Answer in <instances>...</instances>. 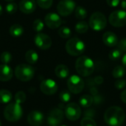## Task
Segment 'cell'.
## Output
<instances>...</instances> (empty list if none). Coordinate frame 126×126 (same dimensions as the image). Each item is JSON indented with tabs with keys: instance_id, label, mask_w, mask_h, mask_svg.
<instances>
[{
	"instance_id": "6da1fadb",
	"label": "cell",
	"mask_w": 126,
	"mask_h": 126,
	"mask_svg": "<svg viewBox=\"0 0 126 126\" xmlns=\"http://www.w3.org/2000/svg\"><path fill=\"white\" fill-rule=\"evenodd\" d=\"M126 119V114L123 109L118 106L109 108L104 114L105 122L109 126H121Z\"/></svg>"
},
{
	"instance_id": "7a4b0ae2",
	"label": "cell",
	"mask_w": 126,
	"mask_h": 126,
	"mask_svg": "<svg viewBox=\"0 0 126 126\" xmlns=\"http://www.w3.org/2000/svg\"><path fill=\"white\" fill-rule=\"evenodd\" d=\"M75 69L80 76L88 77L94 72V63L89 57L83 55L77 59L75 62Z\"/></svg>"
},
{
	"instance_id": "3957f363",
	"label": "cell",
	"mask_w": 126,
	"mask_h": 126,
	"mask_svg": "<svg viewBox=\"0 0 126 126\" xmlns=\"http://www.w3.org/2000/svg\"><path fill=\"white\" fill-rule=\"evenodd\" d=\"M23 114V109L21 106V104H18L16 102L10 103L5 107L4 111V118L11 123H16L18 121Z\"/></svg>"
},
{
	"instance_id": "277c9868",
	"label": "cell",
	"mask_w": 126,
	"mask_h": 126,
	"mask_svg": "<svg viewBox=\"0 0 126 126\" xmlns=\"http://www.w3.org/2000/svg\"><path fill=\"white\" fill-rule=\"evenodd\" d=\"M66 51L72 56H79L86 50L84 42L78 38H72L66 44Z\"/></svg>"
},
{
	"instance_id": "5b68a950",
	"label": "cell",
	"mask_w": 126,
	"mask_h": 126,
	"mask_svg": "<svg viewBox=\"0 0 126 126\" xmlns=\"http://www.w3.org/2000/svg\"><path fill=\"white\" fill-rule=\"evenodd\" d=\"M35 75V69L28 64L21 63L18 65L15 69V75L16 78L21 81L27 82L34 77Z\"/></svg>"
},
{
	"instance_id": "8992f818",
	"label": "cell",
	"mask_w": 126,
	"mask_h": 126,
	"mask_svg": "<svg viewBox=\"0 0 126 126\" xmlns=\"http://www.w3.org/2000/svg\"><path fill=\"white\" fill-rule=\"evenodd\" d=\"M89 25L94 31H101L107 25V18L103 13L94 12L89 18Z\"/></svg>"
},
{
	"instance_id": "52a82bcc",
	"label": "cell",
	"mask_w": 126,
	"mask_h": 126,
	"mask_svg": "<svg viewBox=\"0 0 126 126\" xmlns=\"http://www.w3.org/2000/svg\"><path fill=\"white\" fill-rule=\"evenodd\" d=\"M67 86L69 91L73 94H79L84 89V81L78 75H73L69 78L67 80Z\"/></svg>"
},
{
	"instance_id": "ba28073f",
	"label": "cell",
	"mask_w": 126,
	"mask_h": 126,
	"mask_svg": "<svg viewBox=\"0 0 126 126\" xmlns=\"http://www.w3.org/2000/svg\"><path fill=\"white\" fill-rule=\"evenodd\" d=\"M109 23L114 27H122L126 25V11L118 10L112 12L109 18Z\"/></svg>"
},
{
	"instance_id": "9c48e42d",
	"label": "cell",
	"mask_w": 126,
	"mask_h": 126,
	"mask_svg": "<svg viewBox=\"0 0 126 126\" xmlns=\"http://www.w3.org/2000/svg\"><path fill=\"white\" fill-rule=\"evenodd\" d=\"M76 4L73 0H61L57 6V11L62 16H68L75 10Z\"/></svg>"
},
{
	"instance_id": "30bf717a",
	"label": "cell",
	"mask_w": 126,
	"mask_h": 126,
	"mask_svg": "<svg viewBox=\"0 0 126 126\" xmlns=\"http://www.w3.org/2000/svg\"><path fill=\"white\" fill-rule=\"evenodd\" d=\"M64 114L60 109H52L47 117V123L49 126H60L63 120Z\"/></svg>"
},
{
	"instance_id": "8fae6325",
	"label": "cell",
	"mask_w": 126,
	"mask_h": 126,
	"mask_svg": "<svg viewBox=\"0 0 126 126\" xmlns=\"http://www.w3.org/2000/svg\"><path fill=\"white\" fill-rule=\"evenodd\" d=\"M80 115L81 109L79 105L75 103H70L66 105L65 108V116L68 120L75 121L80 118Z\"/></svg>"
},
{
	"instance_id": "7c38bea8",
	"label": "cell",
	"mask_w": 126,
	"mask_h": 126,
	"mask_svg": "<svg viewBox=\"0 0 126 126\" xmlns=\"http://www.w3.org/2000/svg\"><path fill=\"white\" fill-rule=\"evenodd\" d=\"M34 42L37 47L43 50L48 49L52 46V40L50 37L48 35L42 32H38L35 36Z\"/></svg>"
},
{
	"instance_id": "4fadbf2b",
	"label": "cell",
	"mask_w": 126,
	"mask_h": 126,
	"mask_svg": "<svg viewBox=\"0 0 126 126\" xmlns=\"http://www.w3.org/2000/svg\"><path fill=\"white\" fill-rule=\"evenodd\" d=\"M40 89L42 93L47 95H52L58 91V85L52 79H45L41 83Z\"/></svg>"
},
{
	"instance_id": "5bb4252c",
	"label": "cell",
	"mask_w": 126,
	"mask_h": 126,
	"mask_svg": "<svg viewBox=\"0 0 126 126\" xmlns=\"http://www.w3.org/2000/svg\"><path fill=\"white\" fill-rule=\"evenodd\" d=\"M44 21L46 25L50 29H56L58 28L61 24L62 20L60 16L55 13H49L45 16Z\"/></svg>"
},
{
	"instance_id": "9a60e30c",
	"label": "cell",
	"mask_w": 126,
	"mask_h": 126,
	"mask_svg": "<svg viewBox=\"0 0 126 126\" xmlns=\"http://www.w3.org/2000/svg\"><path fill=\"white\" fill-rule=\"evenodd\" d=\"M44 122V114L39 111H32L27 116V123L31 126H40Z\"/></svg>"
},
{
	"instance_id": "2e32d148",
	"label": "cell",
	"mask_w": 126,
	"mask_h": 126,
	"mask_svg": "<svg viewBox=\"0 0 126 126\" xmlns=\"http://www.w3.org/2000/svg\"><path fill=\"white\" fill-rule=\"evenodd\" d=\"M21 12L30 14L35 11L36 8V1L35 0H21L18 4Z\"/></svg>"
},
{
	"instance_id": "e0dca14e",
	"label": "cell",
	"mask_w": 126,
	"mask_h": 126,
	"mask_svg": "<svg viewBox=\"0 0 126 126\" xmlns=\"http://www.w3.org/2000/svg\"><path fill=\"white\" fill-rule=\"evenodd\" d=\"M103 43L109 47H114L117 45L118 38L117 35L112 32H106L103 35Z\"/></svg>"
},
{
	"instance_id": "ac0fdd59",
	"label": "cell",
	"mask_w": 126,
	"mask_h": 126,
	"mask_svg": "<svg viewBox=\"0 0 126 126\" xmlns=\"http://www.w3.org/2000/svg\"><path fill=\"white\" fill-rule=\"evenodd\" d=\"M13 77V69L7 64L0 65V81H8Z\"/></svg>"
},
{
	"instance_id": "d6986e66",
	"label": "cell",
	"mask_w": 126,
	"mask_h": 126,
	"mask_svg": "<svg viewBox=\"0 0 126 126\" xmlns=\"http://www.w3.org/2000/svg\"><path fill=\"white\" fill-rule=\"evenodd\" d=\"M55 73L56 76L61 79L66 78L69 75V68L63 64H59L55 67Z\"/></svg>"
},
{
	"instance_id": "ffe728a7",
	"label": "cell",
	"mask_w": 126,
	"mask_h": 126,
	"mask_svg": "<svg viewBox=\"0 0 126 126\" xmlns=\"http://www.w3.org/2000/svg\"><path fill=\"white\" fill-rule=\"evenodd\" d=\"M10 35L13 37H20L24 33V28L18 24H15L10 27L9 30Z\"/></svg>"
},
{
	"instance_id": "44dd1931",
	"label": "cell",
	"mask_w": 126,
	"mask_h": 126,
	"mask_svg": "<svg viewBox=\"0 0 126 126\" xmlns=\"http://www.w3.org/2000/svg\"><path fill=\"white\" fill-rule=\"evenodd\" d=\"M13 95L12 93L6 89H1L0 90V103L7 104L10 103L12 100Z\"/></svg>"
},
{
	"instance_id": "7402d4cb",
	"label": "cell",
	"mask_w": 126,
	"mask_h": 126,
	"mask_svg": "<svg viewBox=\"0 0 126 126\" xmlns=\"http://www.w3.org/2000/svg\"><path fill=\"white\" fill-rule=\"evenodd\" d=\"M25 60L30 64H35L38 60V55L35 50L30 49L25 53Z\"/></svg>"
},
{
	"instance_id": "603a6c76",
	"label": "cell",
	"mask_w": 126,
	"mask_h": 126,
	"mask_svg": "<svg viewBox=\"0 0 126 126\" xmlns=\"http://www.w3.org/2000/svg\"><path fill=\"white\" fill-rule=\"evenodd\" d=\"M93 103H94L93 96H91V95H89V94L83 95L79 99V103L83 108H89V107H90L93 104Z\"/></svg>"
},
{
	"instance_id": "cb8c5ba5",
	"label": "cell",
	"mask_w": 126,
	"mask_h": 126,
	"mask_svg": "<svg viewBox=\"0 0 126 126\" xmlns=\"http://www.w3.org/2000/svg\"><path fill=\"white\" fill-rule=\"evenodd\" d=\"M89 24L84 21H81L78 22L75 27V31L80 34H83V33L86 32L89 30Z\"/></svg>"
},
{
	"instance_id": "d4e9b609",
	"label": "cell",
	"mask_w": 126,
	"mask_h": 126,
	"mask_svg": "<svg viewBox=\"0 0 126 126\" xmlns=\"http://www.w3.org/2000/svg\"><path fill=\"white\" fill-rule=\"evenodd\" d=\"M126 74V69L123 66H117L112 71V75L114 78H122Z\"/></svg>"
},
{
	"instance_id": "484cf974",
	"label": "cell",
	"mask_w": 126,
	"mask_h": 126,
	"mask_svg": "<svg viewBox=\"0 0 126 126\" xmlns=\"http://www.w3.org/2000/svg\"><path fill=\"white\" fill-rule=\"evenodd\" d=\"M75 15L78 19H84L87 17V10L82 6H78L75 7Z\"/></svg>"
},
{
	"instance_id": "4316f807",
	"label": "cell",
	"mask_w": 126,
	"mask_h": 126,
	"mask_svg": "<svg viewBox=\"0 0 126 126\" xmlns=\"http://www.w3.org/2000/svg\"><path fill=\"white\" fill-rule=\"evenodd\" d=\"M58 35L62 38H69L72 35V31L68 27H61L58 30Z\"/></svg>"
},
{
	"instance_id": "83f0119b",
	"label": "cell",
	"mask_w": 126,
	"mask_h": 126,
	"mask_svg": "<svg viewBox=\"0 0 126 126\" xmlns=\"http://www.w3.org/2000/svg\"><path fill=\"white\" fill-rule=\"evenodd\" d=\"M109 57L111 61H118L123 57V52L118 48L114 49L110 52Z\"/></svg>"
},
{
	"instance_id": "f1b7e54d",
	"label": "cell",
	"mask_w": 126,
	"mask_h": 126,
	"mask_svg": "<svg viewBox=\"0 0 126 126\" xmlns=\"http://www.w3.org/2000/svg\"><path fill=\"white\" fill-rule=\"evenodd\" d=\"M13 59V56L9 52H3L0 55V60L3 64H8L11 62Z\"/></svg>"
},
{
	"instance_id": "f546056e",
	"label": "cell",
	"mask_w": 126,
	"mask_h": 126,
	"mask_svg": "<svg viewBox=\"0 0 126 126\" xmlns=\"http://www.w3.org/2000/svg\"><path fill=\"white\" fill-rule=\"evenodd\" d=\"M44 24L40 18H37L34 20L32 23V28L35 31L40 32L44 30Z\"/></svg>"
},
{
	"instance_id": "4dcf8cb0",
	"label": "cell",
	"mask_w": 126,
	"mask_h": 126,
	"mask_svg": "<svg viewBox=\"0 0 126 126\" xmlns=\"http://www.w3.org/2000/svg\"><path fill=\"white\" fill-rule=\"evenodd\" d=\"M71 93L69 91L67 90H63L62 91L60 94H59V98L61 100V101L63 103H66L68 102H69V100H71Z\"/></svg>"
},
{
	"instance_id": "1f68e13d",
	"label": "cell",
	"mask_w": 126,
	"mask_h": 126,
	"mask_svg": "<svg viewBox=\"0 0 126 126\" xmlns=\"http://www.w3.org/2000/svg\"><path fill=\"white\" fill-rule=\"evenodd\" d=\"M53 0H36V4L42 9H49L52 5Z\"/></svg>"
},
{
	"instance_id": "d6a6232c",
	"label": "cell",
	"mask_w": 126,
	"mask_h": 126,
	"mask_svg": "<svg viewBox=\"0 0 126 126\" xmlns=\"http://www.w3.org/2000/svg\"><path fill=\"white\" fill-rule=\"evenodd\" d=\"M14 98H15L16 103H17L18 104L24 103L26 100V94L22 91H19L15 94Z\"/></svg>"
},
{
	"instance_id": "836d02e7",
	"label": "cell",
	"mask_w": 126,
	"mask_h": 126,
	"mask_svg": "<svg viewBox=\"0 0 126 126\" xmlns=\"http://www.w3.org/2000/svg\"><path fill=\"white\" fill-rule=\"evenodd\" d=\"M17 9H18L17 4L13 1L8 3L5 7V10H6L7 13L9 14H14L17 11Z\"/></svg>"
},
{
	"instance_id": "e575fe53",
	"label": "cell",
	"mask_w": 126,
	"mask_h": 126,
	"mask_svg": "<svg viewBox=\"0 0 126 126\" xmlns=\"http://www.w3.org/2000/svg\"><path fill=\"white\" fill-rule=\"evenodd\" d=\"M80 126H97V124L92 118L84 117L80 122Z\"/></svg>"
},
{
	"instance_id": "d590c367",
	"label": "cell",
	"mask_w": 126,
	"mask_h": 126,
	"mask_svg": "<svg viewBox=\"0 0 126 126\" xmlns=\"http://www.w3.org/2000/svg\"><path fill=\"white\" fill-rule=\"evenodd\" d=\"M114 86L117 89H123L126 86V80L122 78H119L114 83Z\"/></svg>"
},
{
	"instance_id": "8d00e7d4",
	"label": "cell",
	"mask_w": 126,
	"mask_h": 126,
	"mask_svg": "<svg viewBox=\"0 0 126 126\" xmlns=\"http://www.w3.org/2000/svg\"><path fill=\"white\" fill-rule=\"evenodd\" d=\"M117 47H118V49H120L123 52H126V38H122L120 41H118Z\"/></svg>"
},
{
	"instance_id": "74e56055",
	"label": "cell",
	"mask_w": 126,
	"mask_h": 126,
	"mask_svg": "<svg viewBox=\"0 0 126 126\" xmlns=\"http://www.w3.org/2000/svg\"><path fill=\"white\" fill-rule=\"evenodd\" d=\"M120 0H106V2L109 6L111 7H116L120 4Z\"/></svg>"
},
{
	"instance_id": "f35d334b",
	"label": "cell",
	"mask_w": 126,
	"mask_h": 126,
	"mask_svg": "<svg viewBox=\"0 0 126 126\" xmlns=\"http://www.w3.org/2000/svg\"><path fill=\"white\" fill-rule=\"evenodd\" d=\"M94 116V111L93 110L89 109L85 111V117H92Z\"/></svg>"
},
{
	"instance_id": "ab89813d",
	"label": "cell",
	"mask_w": 126,
	"mask_h": 126,
	"mask_svg": "<svg viewBox=\"0 0 126 126\" xmlns=\"http://www.w3.org/2000/svg\"><path fill=\"white\" fill-rule=\"evenodd\" d=\"M120 98L123 103H126V89H125L123 92H122V93L120 94Z\"/></svg>"
},
{
	"instance_id": "60d3db41",
	"label": "cell",
	"mask_w": 126,
	"mask_h": 126,
	"mask_svg": "<svg viewBox=\"0 0 126 126\" xmlns=\"http://www.w3.org/2000/svg\"><path fill=\"white\" fill-rule=\"evenodd\" d=\"M94 81H95V83H97V84H101V83L103 82V78L101 76H97V77L95 78Z\"/></svg>"
},
{
	"instance_id": "b9f144b4",
	"label": "cell",
	"mask_w": 126,
	"mask_h": 126,
	"mask_svg": "<svg viewBox=\"0 0 126 126\" xmlns=\"http://www.w3.org/2000/svg\"><path fill=\"white\" fill-rule=\"evenodd\" d=\"M120 6L123 8V10L126 11V0H122L120 1Z\"/></svg>"
},
{
	"instance_id": "7bdbcfd3",
	"label": "cell",
	"mask_w": 126,
	"mask_h": 126,
	"mask_svg": "<svg viewBox=\"0 0 126 126\" xmlns=\"http://www.w3.org/2000/svg\"><path fill=\"white\" fill-rule=\"evenodd\" d=\"M122 62H123V66L126 68V53L123 56V59H122Z\"/></svg>"
},
{
	"instance_id": "ee69618b",
	"label": "cell",
	"mask_w": 126,
	"mask_h": 126,
	"mask_svg": "<svg viewBox=\"0 0 126 126\" xmlns=\"http://www.w3.org/2000/svg\"><path fill=\"white\" fill-rule=\"evenodd\" d=\"M2 13H3V8H2L1 5L0 4V16L2 14Z\"/></svg>"
},
{
	"instance_id": "f6af8a7d",
	"label": "cell",
	"mask_w": 126,
	"mask_h": 126,
	"mask_svg": "<svg viewBox=\"0 0 126 126\" xmlns=\"http://www.w3.org/2000/svg\"><path fill=\"white\" fill-rule=\"evenodd\" d=\"M6 1H8V2H12V1H13L14 0H5Z\"/></svg>"
},
{
	"instance_id": "bcb514c9",
	"label": "cell",
	"mask_w": 126,
	"mask_h": 126,
	"mask_svg": "<svg viewBox=\"0 0 126 126\" xmlns=\"http://www.w3.org/2000/svg\"><path fill=\"white\" fill-rule=\"evenodd\" d=\"M0 126H1V120H0Z\"/></svg>"
},
{
	"instance_id": "7dc6e473",
	"label": "cell",
	"mask_w": 126,
	"mask_h": 126,
	"mask_svg": "<svg viewBox=\"0 0 126 126\" xmlns=\"http://www.w3.org/2000/svg\"></svg>"
}]
</instances>
